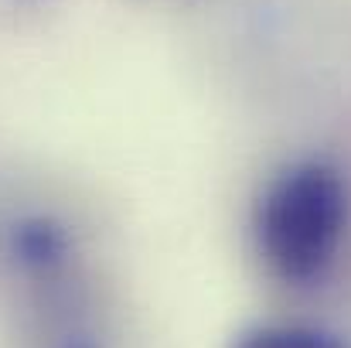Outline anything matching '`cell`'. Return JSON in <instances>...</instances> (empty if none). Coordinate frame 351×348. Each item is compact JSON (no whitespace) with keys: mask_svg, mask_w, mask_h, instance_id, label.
Here are the masks:
<instances>
[{"mask_svg":"<svg viewBox=\"0 0 351 348\" xmlns=\"http://www.w3.org/2000/svg\"><path fill=\"white\" fill-rule=\"evenodd\" d=\"M348 226V185L324 161L283 171L256 209V239L266 263L290 283L321 277Z\"/></svg>","mask_w":351,"mask_h":348,"instance_id":"obj_1","label":"cell"},{"mask_svg":"<svg viewBox=\"0 0 351 348\" xmlns=\"http://www.w3.org/2000/svg\"><path fill=\"white\" fill-rule=\"evenodd\" d=\"M3 249L17 270L31 277H51L79 253L75 222L55 209H21L3 222Z\"/></svg>","mask_w":351,"mask_h":348,"instance_id":"obj_2","label":"cell"},{"mask_svg":"<svg viewBox=\"0 0 351 348\" xmlns=\"http://www.w3.org/2000/svg\"><path fill=\"white\" fill-rule=\"evenodd\" d=\"M235 348H341V342L304 325H259L242 332Z\"/></svg>","mask_w":351,"mask_h":348,"instance_id":"obj_3","label":"cell"}]
</instances>
